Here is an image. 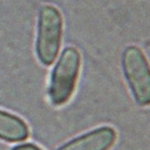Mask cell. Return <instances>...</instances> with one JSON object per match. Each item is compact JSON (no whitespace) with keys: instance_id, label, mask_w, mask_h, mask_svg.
I'll use <instances>...</instances> for the list:
<instances>
[{"instance_id":"1","label":"cell","mask_w":150,"mask_h":150,"mask_svg":"<svg viewBox=\"0 0 150 150\" xmlns=\"http://www.w3.org/2000/svg\"><path fill=\"white\" fill-rule=\"evenodd\" d=\"M82 57L77 48L67 47L62 51L55 67L52 71L48 88V97L55 107L70 101L78 81Z\"/></svg>"},{"instance_id":"2","label":"cell","mask_w":150,"mask_h":150,"mask_svg":"<svg viewBox=\"0 0 150 150\" xmlns=\"http://www.w3.org/2000/svg\"><path fill=\"white\" fill-rule=\"evenodd\" d=\"M64 19L60 11L53 5H43L39 12L36 37V55L45 66L55 61L61 46Z\"/></svg>"},{"instance_id":"5","label":"cell","mask_w":150,"mask_h":150,"mask_svg":"<svg viewBox=\"0 0 150 150\" xmlns=\"http://www.w3.org/2000/svg\"><path fill=\"white\" fill-rule=\"evenodd\" d=\"M29 134V126L22 118L0 109V141L7 143L24 142Z\"/></svg>"},{"instance_id":"6","label":"cell","mask_w":150,"mask_h":150,"mask_svg":"<svg viewBox=\"0 0 150 150\" xmlns=\"http://www.w3.org/2000/svg\"><path fill=\"white\" fill-rule=\"evenodd\" d=\"M11 150H42L40 146H37L35 144L31 143H27V144H21V145H16Z\"/></svg>"},{"instance_id":"4","label":"cell","mask_w":150,"mask_h":150,"mask_svg":"<svg viewBox=\"0 0 150 150\" xmlns=\"http://www.w3.org/2000/svg\"><path fill=\"white\" fill-rule=\"evenodd\" d=\"M115 141V130L110 126H103L77 137L58 150H109Z\"/></svg>"},{"instance_id":"3","label":"cell","mask_w":150,"mask_h":150,"mask_svg":"<svg viewBox=\"0 0 150 150\" xmlns=\"http://www.w3.org/2000/svg\"><path fill=\"white\" fill-rule=\"evenodd\" d=\"M122 70L136 102L150 105V64L138 46H129L122 53Z\"/></svg>"}]
</instances>
